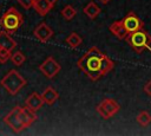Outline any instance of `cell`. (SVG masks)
<instances>
[{
  "mask_svg": "<svg viewBox=\"0 0 151 136\" xmlns=\"http://www.w3.org/2000/svg\"><path fill=\"white\" fill-rule=\"evenodd\" d=\"M122 24L127 33H132V32H136L143 28V21L137 17L134 12H129L122 19Z\"/></svg>",
  "mask_w": 151,
  "mask_h": 136,
  "instance_id": "ba28073f",
  "label": "cell"
},
{
  "mask_svg": "<svg viewBox=\"0 0 151 136\" xmlns=\"http://www.w3.org/2000/svg\"><path fill=\"white\" fill-rule=\"evenodd\" d=\"M41 97H42V101H44L45 104L52 105V104L58 99L59 93H58V91H57L55 89H53L52 86H48V88H46V89L44 90Z\"/></svg>",
  "mask_w": 151,
  "mask_h": 136,
  "instance_id": "5bb4252c",
  "label": "cell"
},
{
  "mask_svg": "<svg viewBox=\"0 0 151 136\" xmlns=\"http://www.w3.org/2000/svg\"><path fill=\"white\" fill-rule=\"evenodd\" d=\"M65 43L70 46V47H72V48H76V47H78V46H80V44L83 43V38L78 34V33H76V32H72L71 34H68L67 37H66V39H65Z\"/></svg>",
  "mask_w": 151,
  "mask_h": 136,
  "instance_id": "2e32d148",
  "label": "cell"
},
{
  "mask_svg": "<svg viewBox=\"0 0 151 136\" xmlns=\"http://www.w3.org/2000/svg\"><path fill=\"white\" fill-rule=\"evenodd\" d=\"M77 65L79 70L83 71L92 82L98 80L100 77L112 71L114 66L112 59H110L97 47H91L78 59Z\"/></svg>",
  "mask_w": 151,
  "mask_h": 136,
  "instance_id": "6da1fadb",
  "label": "cell"
},
{
  "mask_svg": "<svg viewBox=\"0 0 151 136\" xmlns=\"http://www.w3.org/2000/svg\"><path fill=\"white\" fill-rule=\"evenodd\" d=\"M4 122L15 132L19 134L24 129H26V127L22 123L21 116H20V105H15L5 117H4Z\"/></svg>",
  "mask_w": 151,
  "mask_h": 136,
  "instance_id": "5b68a950",
  "label": "cell"
},
{
  "mask_svg": "<svg viewBox=\"0 0 151 136\" xmlns=\"http://www.w3.org/2000/svg\"><path fill=\"white\" fill-rule=\"evenodd\" d=\"M33 34H34V37H35L38 40L45 43V41H47V40H50V39L52 38V35H53V30H52L46 22H40V24L34 28Z\"/></svg>",
  "mask_w": 151,
  "mask_h": 136,
  "instance_id": "9c48e42d",
  "label": "cell"
},
{
  "mask_svg": "<svg viewBox=\"0 0 151 136\" xmlns=\"http://www.w3.org/2000/svg\"><path fill=\"white\" fill-rule=\"evenodd\" d=\"M44 104H45V103H44V101H42V97H41V95H39L38 92L31 93V95L27 97V99H26V106H27L28 109H31L32 111H38L39 109L42 108Z\"/></svg>",
  "mask_w": 151,
  "mask_h": 136,
  "instance_id": "8fae6325",
  "label": "cell"
},
{
  "mask_svg": "<svg viewBox=\"0 0 151 136\" xmlns=\"http://www.w3.org/2000/svg\"><path fill=\"white\" fill-rule=\"evenodd\" d=\"M144 91H145V93H147L149 96H151V79L144 85Z\"/></svg>",
  "mask_w": 151,
  "mask_h": 136,
  "instance_id": "7402d4cb",
  "label": "cell"
},
{
  "mask_svg": "<svg viewBox=\"0 0 151 136\" xmlns=\"http://www.w3.org/2000/svg\"><path fill=\"white\" fill-rule=\"evenodd\" d=\"M11 54H12V51H8L6 48L0 47V63L1 64H5L11 58Z\"/></svg>",
  "mask_w": 151,
  "mask_h": 136,
  "instance_id": "ffe728a7",
  "label": "cell"
},
{
  "mask_svg": "<svg viewBox=\"0 0 151 136\" xmlns=\"http://www.w3.org/2000/svg\"><path fill=\"white\" fill-rule=\"evenodd\" d=\"M34 1H35V0H18L19 5H20L21 7H24L25 9H29V8H32L33 5H34Z\"/></svg>",
  "mask_w": 151,
  "mask_h": 136,
  "instance_id": "44dd1931",
  "label": "cell"
},
{
  "mask_svg": "<svg viewBox=\"0 0 151 136\" xmlns=\"http://www.w3.org/2000/svg\"><path fill=\"white\" fill-rule=\"evenodd\" d=\"M0 47L6 48L8 51H13L17 47L15 40L9 35L8 32H6L4 30L0 32Z\"/></svg>",
  "mask_w": 151,
  "mask_h": 136,
  "instance_id": "7c38bea8",
  "label": "cell"
},
{
  "mask_svg": "<svg viewBox=\"0 0 151 136\" xmlns=\"http://www.w3.org/2000/svg\"><path fill=\"white\" fill-rule=\"evenodd\" d=\"M99 1H101V2H103V4H107V2H109V1H110V0H99Z\"/></svg>",
  "mask_w": 151,
  "mask_h": 136,
  "instance_id": "603a6c76",
  "label": "cell"
},
{
  "mask_svg": "<svg viewBox=\"0 0 151 136\" xmlns=\"http://www.w3.org/2000/svg\"><path fill=\"white\" fill-rule=\"evenodd\" d=\"M26 84V79L15 70H9L0 80V85L12 96L17 95Z\"/></svg>",
  "mask_w": 151,
  "mask_h": 136,
  "instance_id": "7a4b0ae2",
  "label": "cell"
},
{
  "mask_svg": "<svg viewBox=\"0 0 151 136\" xmlns=\"http://www.w3.org/2000/svg\"><path fill=\"white\" fill-rule=\"evenodd\" d=\"M119 110H120V105L114 99H111V98L103 99L97 106V112L104 119H109L113 117Z\"/></svg>",
  "mask_w": 151,
  "mask_h": 136,
  "instance_id": "8992f818",
  "label": "cell"
},
{
  "mask_svg": "<svg viewBox=\"0 0 151 136\" xmlns=\"http://www.w3.org/2000/svg\"><path fill=\"white\" fill-rule=\"evenodd\" d=\"M24 21V17L22 14L15 8V7H9L0 18V27L8 32H15L22 24Z\"/></svg>",
  "mask_w": 151,
  "mask_h": 136,
  "instance_id": "3957f363",
  "label": "cell"
},
{
  "mask_svg": "<svg viewBox=\"0 0 151 136\" xmlns=\"http://www.w3.org/2000/svg\"><path fill=\"white\" fill-rule=\"evenodd\" d=\"M136 121L142 125V127H146L151 123V115L147 112V111H140L137 117H136Z\"/></svg>",
  "mask_w": 151,
  "mask_h": 136,
  "instance_id": "e0dca14e",
  "label": "cell"
},
{
  "mask_svg": "<svg viewBox=\"0 0 151 136\" xmlns=\"http://www.w3.org/2000/svg\"><path fill=\"white\" fill-rule=\"evenodd\" d=\"M101 12V8L99 7V5H97L94 1H90L85 7H84V13L86 14V17L87 18H90V19H96L98 15H99V13Z\"/></svg>",
  "mask_w": 151,
  "mask_h": 136,
  "instance_id": "9a60e30c",
  "label": "cell"
},
{
  "mask_svg": "<svg viewBox=\"0 0 151 136\" xmlns=\"http://www.w3.org/2000/svg\"><path fill=\"white\" fill-rule=\"evenodd\" d=\"M125 39L137 53H142L144 50L149 48L151 45V35L146 31H143V28L136 32L129 33Z\"/></svg>",
  "mask_w": 151,
  "mask_h": 136,
  "instance_id": "277c9868",
  "label": "cell"
},
{
  "mask_svg": "<svg viewBox=\"0 0 151 136\" xmlns=\"http://www.w3.org/2000/svg\"><path fill=\"white\" fill-rule=\"evenodd\" d=\"M77 14V11L73 6L71 5H66L63 9H61V15L66 19V20H72Z\"/></svg>",
  "mask_w": 151,
  "mask_h": 136,
  "instance_id": "d6986e66",
  "label": "cell"
},
{
  "mask_svg": "<svg viewBox=\"0 0 151 136\" xmlns=\"http://www.w3.org/2000/svg\"><path fill=\"white\" fill-rule=\"evenodd\" d=\"M54 0H35L34 1V5H33V8L35 9V12L44 17L46 15L54 6Z\"/></svg>",
  "mask_w": 151,
  "mask_h": 136,
  "instance_id": "30bf717a",
  "label": "cell"
},
{
  "mask_svg": "<svg viewBox=\"0 0 151 136\" xmlns=\"http://www.w3.org/2000/svg\"><path fill=\"white\" fill-rule=\"evenodd\" d=\"M54 1H57V0H54Z\"/></svg>",
  "mask_w": 151,
  "mask_h": 136,
  "instance_id": "cb8c5ba5",
  "label": "cell"
},
{
  "mask_svg": "<svg viewBox=\"0 0 151 136\" xmlns=\"http://www.w3.org/2000/svg\"><path fill=\"white\" fill-rule=\"evenodd\" d=\"M11 61L13 63V65H15V66H20V65H22L24 63H25V60H26V57H25V54L21 52V51H17V52H14V53H12L11 54Z\"/></svg>",
  "mask_w": 151,
  "mask_h": 136,
  "instance_id": "ac0fdd59",
  "label": "cell"
},
{
  "mask_svg": "<svg viewBox=\"0 0 151 136\" xmlns=\"http://www.w3.org/2000/svg\"><path fill=\"white\" fill-rule=\"evenodd\" d=\"M60 69H61V67H60L59 63H58L53 57H47V58L39 65L40 72H41L44 76H46L47 78H53V77H55V76L59 73Z\"/></svg>",
  "mask_w": 151,
  "mask_h": 136,
  "instance_id": "52a82bcc",
  "label": "cell"
},
{
  "mask_svg": "<svg viewBox=\"0 0 151 136\" xmlns=\"http://www.w3.org/2000/svg\"><path fill=\"white\" fill-rule=\"evenodd\" d=\"M109 30H110V32H111L114 37H117L118 39H125V38L127 37V34H129V33L126 32V30L124 28V26H123V24H122V20L112 22V24L110 25Z\"/></svg>",
  "mask_w": 151,
  "mask_h": 136,
  "instance_id": "4fadbf2b",
  "label": "cell"
}]
</instances>
